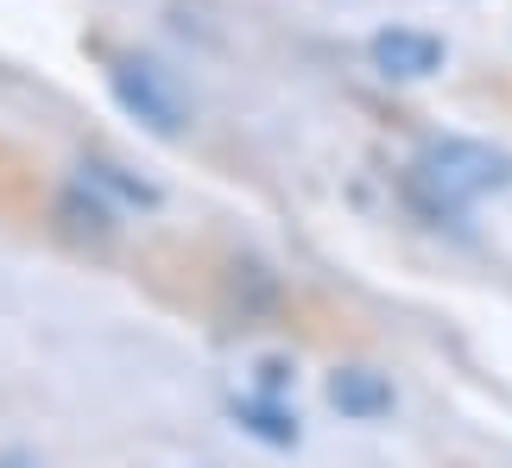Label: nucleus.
<instances>
[{"mask_svg":"<svg viewBox=\"0 0 512 468\" xmlns=\"http://www.w3.org/2000/svg\"><path fill=\"white\" fill-rule=\"evenodd\" d=\"M411 184L430 209H468L487 190L512 184V159L487 140H430L411 165Z\"/></svg>","mask_w":512,"mask_h":468,"instance_id":"1","label":"nucleus"},{"mask_svg":"<svg viewBox=\"0 0 512 468\" xmlns=\"http://www.w3.org/2000/svg\"><path fill=\"white\" fill-rule=\"evenodd\" d=\"M83 184H102V190H114V197H127V203H159V190L121 178V165H83Z\"/></svg>","mask_w":512,"mask_h":468,"instance_id":"6","label":"nucleus"},{"mask_svg":"<svg viewBox=\"0 0 512 468\" xmlns=\"http://www.w3.org/2000/svg\"><path fill=\"white\" fill-rule=\"evenodd\" d=\"M108 89L133 121H146L152 133H165V140L190 127V95L177 89L171 70H159L152 57H121V64L108 70Z\"/></svg>","mask_w":512,"mask_h":468,"instance_id":"2","label":"nucleus"},{"mask_svg":"<svg viewBox=\"0 0 512 468\" xmlns=\"http://www.w3.org/2000/svg\"><path fill=\"white\" fill-rule=\"evenodd\" d=\"M241 418H247L266 443H298V424H291L285 412H272V405H253V399H247V405H241Z\"/></svg>","mask_w":512,"mask_h":468,"instance_id":"7","label":"nucleus"},{"mask_svg":"<svg viewBox=\"0 0 512 468\" xmlns=\"http://www.w3.org/2000/svg\"><path fill=\"white\" fill-rule=\"evenodd\" d=\"M373 64H380V76H392V83H424V76L443 70V38L430 32H411V26H392V32H373Z\"/></svg>","mask_w":512,"mask_h":468,"instance_id":"3","label":"nucleus"},{"mask_svg":"<svg viewBox=\"0 0 512 468\" xmlns=\"http://www.w3.org/2000/svg\"><path fill=\"white\" fill-rule=\"evenodd\" d=\"M329 405H336L342 418H386L392 412V386L386 374H373V367H342V374H329Z\"/></svg>","mask_w":512,"mask_h":468,"instance_id":"4","label":"nucleus"},{"mask_svg":"<svg viewBox=\"0 0 512 468\" xmlns=\"http://www.w3.org/2000/svg\"><path fill=\"white\" fill-rule=\"evenodd\" d=\"M64 222H70V234H89V241H108V234H114V216L89 197V184H76L64 197Z\"/></svg>","mask_w":512,"mask_h":468,"instance_id":"5","label":"nucleus"},{"mask_svg":"<svg viewBox=\"0 0 512 468\" xmlns=\"http://www.w3.org/2000/svg\"><path fill=\"white\" fill-rule=\"evenodd\" d=\"M0 468H45V462L26 456V450H7V456H0Z\"/></svg>","mask_w":512,"mask_h":468,"instance_id":"8","label":"nucleus"}]
</instances>
